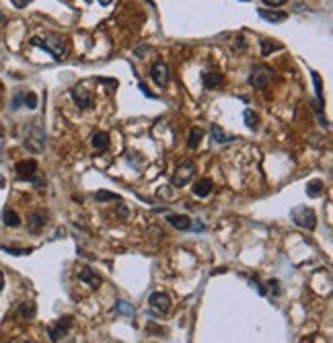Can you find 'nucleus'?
I'll return each instance as SVG.
<instances>
[{"label":"nucleus","mask_w":333,"mask_h":343,"mask_svg":"<svg viewBox=\"0 0 333 343\" xmlns=\"http://www.w3.org/2000/svg\"><path fill=\"white\" fill-rule=\"evenodd\" d=\"M3 222H5L7 226H11V228H17V226L21 224V218H19V214H17L15 210L7 208V210L3 212Z\"/></svg>","instance_id":"obj_21"},{"label":"nucleus","mask_w":333,"mask_h":343,"mask_svg":"<svg viewBox=\"0 0 333 343\" xmlns=\"http://www.w3.org/2000/svg\"><path fill=\"white\" fill-rule=\"evenodd\" d=\"M148 304H150V308L154 313L164 315V313H169V308H171V298L166 296L164 292H152L150 298H148Z\"/></svg>","instance_id":"obj_7"},{"label":"nucleus","mask_w":333,"mask_h":343,"mask_svg":"<svg viewBox=\"0 0 333 343\" xmlns=\"http://www.w3.org/2000/svg\"><path fill=\"white\" fill-rule=\"evenodd\" d=\"M193 175H196V165H193L191 161H183V163L175 169V173L171 175V185H173V187H183V185H187V183L191 181Z\"/></svg>","instance_id":"obj_6"},{"label":"nucleus","mask_w":333,"mask_h":343,"mask_svg":"<svg viewBox=\"0 0 333 343\" xmlns=\"http://www.w3.org/2000/svg\"><path fill=\"white\" fill-rule=\"evenodd\" d=\"M257 15H259L263 21H267V23H282V21L288 19V15L282 13V11H265V9H259Z\"/></svg>","instance_id":"obj_17"},{"label":"nucleus","mask_w":333,"mask_h":343,"mask_svg":"<svg viewBox=\"0 0 333 343\" xmlns=\"http://www.w3.org/2000/svg\"><path fill=\"white\" fill-rule=\"evenodd\" d=\"M3 185H5V179H3V177H0V187H3Z\"/></svg>","instance_id":"obj_40"},{"label":"nucleus","mask_w":333,"mask_h":343,"mask_svg":"<svg viewBox=\"0 0 333 343\" xmlns=\"http://www.w3.org/2000/svg\"><path fill=\"white\" fill-rule=\"evenodd\" d=\"M91 144H93V148H95L97 152H105V150L109 148V134H107V132H97V134H93Z\"/></svg>","instance_id":"obj_15"},{"label":"nucleus","mask_w":333,"mask_h":343,"mask_svg":"<svg viewBox=\"0 0 333 343\" xmlns=\"http://www.w3.org/2000/svg\"><path fill=\"white\" fill-rule=\"evenodd\" d=\"M25 146L31 150V152H41L45 148V132L43 128L39 126V121H33L31 128H29V134H27V140H25Z\"/></svg>","instance_id":"obj_2"},{"label":"nucleus","mask_w":333,"mask_h":343,"mask_svg":"<svg viewBox=\"0 0 333 343\" xmlns=\"http://www.w3.org/2000/svg\"><path fill=\"white\" fill-rule=\"evenodd\" d=\"M210 134H212V140L214 142H218V144H229V142H233V140H237L235 136H229L225 130H222L218 123H212L210 126Z\"/></svg>","instance_id":"obj_16"},{"label":"nucleus","mask_w":333,"mask_h":343,"mask_svg":"<svg viewBox=\"0 0 333 343\" xmlns=\"http://www.w3.org/2000/svg\"><path fill=\"white\" fill-rule=\"evenodd\" d=\"M116 343H122V341H116Z\"/></svg>","instance_id":"obj_41"},{"label":"nucleus","mask_w":333,"mask_h":343,"mask_svg":"<svg viewBox=\"0 0 333 343\" xmlns=\"http://www.w3.org/2000/svg\"><path fill=\"white\" fill-rule=\"evenodd\" d=\"M212 187H214V183L210 179H200L193 185V193L198 195V198H208V195L212 193Z\"/></svg>","instance_id":"obj_18"},{"label":"nucleus","mask_w":333,"mask_h":343,"mask_svg":"<svg viewBox=\"0 0 333 343\" xmlns=\"http://www.w3.org/2000/svg\"><path fill=\"white\" fill-rule=\"evenodd\" d=\"M249 284H251V286H253V288H255V290L261 294V296H265V288H263L259 282H255V279H249Z\"/></svg>","instance_id":"obj_31"},{"label":"nucleus","mask_w":333,"mask_h":343,"mask_svg":"<svg viewBox=\"0 0 333 343\" xmlns=\"http://www.w3.org/2000/svg\"><path fill=\"white\" fill-rule=\"evenodd\" d=\"M11 3H13L17 9H25L27 5H31V3H33V0H11Z\"/></svg>","instance_id":"obj_30"},{"label":"nucleus","mask_w":333,"mask_h":343,"mask_svg":"<svg viewBox=\"0 0 333 343\" xmlns=\"http://www.w3.org/2000/svg\"><path fill=\"white\" fill-rule=\"evenodd\" d=\"M300 343H313V339H311V337H304V339H302Z\"/></svg>","instance_id":"obj_38"},{"label":"nucleus","mask_w":333,"mask_h":343,"mask_svg":"<svg viewBox=\"0 0 333 343\" xmlns=\"http://www.w3.org/2000/svg\"><path fill=\"white\" fill-rule=\"evenodd\" d=\"M243 3H247V0H243Z\"/></svg>","instance_id":"obj_43"},{"label":"nucleus","mask_w":333,"mask_h":343,"mask_svg":"<svg viewBox=\"0 0 333 343\" xmlns=\"http://www.w3.org/2000/svg\"><path fill=\"white\" fill-rule=\"evenodd\" d=\"M31 45L43 47V50L49 52L55 60H60V58L66 54V41H64V37L55 35V33H51V35H47V37H43V39L33 37V39H31Z\"/></svg>","instance_id":"obj_1"},{"label":"nucleus","mask_w":333,"mask_h":343,"mask_svg":"<svg viewBox=\"0 0 333 343\" xmlns=\"http://www.w3.org/2000/svg\"><path fill=\"white\" fill-rule=\"evenodd\" d=\"M13 343H27V341H25V339H15Z\"/></svg>","instance_id":"obj_39"},{"label":"nucleus","mask_w":333,"mask_h":343,"mask_svg":"<svg viewBox=\"0 0 333 343\" xmlns=\"http://www.w3.org/2000/svg\"><path fill=\"white\" fill-rule=\"evenodd\" d=\"M243 119H245V123H247V128L249 130H257V126H259V117H257V113L253 111V109H245L243 111Z\"/></svg>","instance_id":"obj_22"},{"label":"nucleus","mask_w":333,"mask_h":343,"mask_svg":"<svg viewBox=\"0 0 333 343\" xmlns=\"http://www.w3.org/2000/svg\"><path fill=\"white\" fill-rule=\"evenodd\" d=\"M267 286H269V290L273 292V296H280V294H282V290H280V282H277V279H269V282H267Z\"/></svg>","instance_id":"obj_28"},{"label":"nucleus","mask_w":333,"mask_h":343,"mask_svg":"<svg viewBox=\"0 0 333 343\" xmlns=\"http://www.w3.org/2000/svg\"><path fill=\"white\" fill-rule=\"evenodd\" d=\"M202 84H204L208 90L220 88L222 84H225V76L218 74V72H204V74H202Z\"/></svg>","instance_id":"obj_13"},{"label":"nucleus","mask_w":333,"mask_h":343,"mask_svg":"<svg viewBox=\"0 0 333 343\" xmlns=\"http://www.w3.org/2000/svg\"><path fill=\"white\" fill-rule=\"evenodd\" d=\"M148 3H152V0H148Z\"/></svg>","instance_id":"obj_42"},{"label":"nucleus","mask_w":333,"mask_h":343,"mask_svg":"<svg viewBox=\"0 0 333 343\" xmlns=\"http://www.w3.org/2000/svg\"><path fill=\"white\" fill-rule=\"evenodd\" d=\"M166 222H169L175 230H191V218L189 216H183V214H171L169 218H166Z\"/></svg>","instance_id":"obj_14"},{"label":"nucleus","mask_w":333,"mask_h":343,"mask_svg":"<svg viewBox=\"0 0 333 343\" xmlns=\"http://www.w3.org/2000/svg\"><path fill=\"white\" fill-rule=\"evenodd\" d=\"M78 279H80V282H85L87 286H91L93 290H97V288L103 284V277H101L97 271H93L91 267H82V269H80V273H78Z\"/></svg>","instance_id":"obj_11"},{"label":"nucleus","mask_w":333,"mask_h":343,"mask_svg":"<svg viewBox=\"0 0 333 343\" xmlns=\"http://www.w3.org/2000/svg\"><path fill=\"white\" fill-rule=\"evenodd\" d=\"M72 99L76 101V105H78L80 109H89V107L93 105V92L78 84V86L72 88Z\"/></svg>","instance_id":"obj_10"},{"label":"nucleus","mask_w":333,"mask_h":343,"mask_svg":"<svg viewBox=\"0 0 333 343\" xmlns=\"http://www.w3.org/2000/svg\"><path fill=\"white\" fill-rule=\"evenodd\" d=\"M148 52V45H144V47H136V56H144Z\"/></svg>","instance_id":"obj_35"},{"label":"nucleus","mask_w":333,"mask_h":343,"mask_svg":"<svg viewBox=\"0 0 333 343\" xmlns=\"http://www.w3.org/2000/svg\"><path fill=\"white\" fill-rule=\"evenodd\" d=\"M290 216H292V222H294L296 226L304 228V230H313V228L317 226V216H315V212H313L311 208H307V206L294 208Z\"/></svg>","instance_id":"obj_4"},{"label":"nucleus","mask_w":333,"mask_h":343,"mask_svg":"<svg viewBox=\"0 0 333 343\" xmlns=\"http://www.w3.org/2000/svg\"><path fill=\"white\" fill-rule=\"evenodd\" d=\"M273 78V70L265 64H257L251 68V74H249V84L253 88H265L269 84V80Z\"/></svg>","instance_id":"obj_3"},{"label":"nucleus","mask_w":333,"mask_h":343,"mask_svg":"<svg viewBox=\"0 0 333 343\" xmlns=\"http://www.w3.org/2000/svg\"><path fill=\"white\" fill-rule=\"evenodd\" d=\"M273 50H282V43H273L271 39H261V54L269 56Z\"/></svg>","instance_id":"obj_23"},{"label":"nucleus","mask_w":333,"mask_h":343,"mask_svg":"<svg viewBox=\"0 0 333 343\" xmlns=\"http://www.w3.org/2000/svg\"><path fill=\"white\" fill-rule=\"evenodd\" d=\"M114 0H99V5H103V7H107V5H111Z\"/></svg>","instance_id":"obj_37"},{"label":"nucleus","mask_w":333,"mask_h":343,"mask_svg":"<svg viewBox=\"0 0 333 343\" xmlns=\"http://www.w3.org/2000/svg\"><path fill=\"white\" fill-rule=\"evenodd\" d=\"M7 253H11V255H17V257H21V255H29L31 251L29 249H11V247H3Z\"/></svg>","instance_id":"obj_29"},{"label":"nucleus","mask_w":333,"mask_h":343,"mask_svg":"<svg viewBox=\"0 0 333 343\" xmlns=\"http://www.w3.org/2000/svg\"><path fill=\"white\" fill-rule=\"evenodd\" d=\"M263 3H265L267 7H282L286 0H263Z\"/></svg>","instance_id":"obj_33"},{"label":"nucleus","mask_w":333,"mask_h":343,"mask_svg":"<svg viewBox=\"0 0 333 343\" xmlns=\"http://www.w3.org/2000/svg\"><path fill=\"white\" fill-rule=\"evenodd\" d=\"M15 171H17V177L21 181H35V177H37V163L35 161H21V163H17Z\"/></svg>","instance_id":"obj_9"},{"label":"nucleus","mask_w":333,"mask_h":343,"mask_svg":"<svg viewBox=\"0 0 333 343\" xmlns=\"http://www.w3.org/2000/svg\"><path fill=\"white\" fill-rule=\"evenodd\" d=\"M23 105L27 109H35L37 107V95L35 92H23Z\"/></svg>","instance_id":"obj_25"},{"label":"nucleus","mask_w":333,"mask_h":343,"mask_svg":"<svg viewBox=\"0 0 333 343\" xmlns=\"http://www.w3.org/2000/svg\"><path fill=\"white\" fill-rule=\"evenodd\" d=\"M323 189H325V185L319 179H313V181L307 183V195L309 198H319V195H323Z\"/></svg>","instance_id":"obj_19"},{"label":"nucleus","mask_w":333,"mask_h":343,"mask_svg":"<svg viewBox=\"0 0 333 343\" xmlns=\"http://www.w3.org/2000/svg\"><path fill=\"white\" fill-rule=\"evenodd\" d=\"M95 200L97 202H109V200H120V195H116V193H109V191H97L95 193Z\"/></svg>","instance_id":"obj_27"},{"label":"nucleus","mask_w":333,"mask_h":343,"mask_svg":"<svg viewBox=\"0 0 333 343\" xmlns=\"http://www.w3.org/2000/svg\"><path fill=\"white\" fill-rule=\"evenodd\" d=\"M45 212H41V210H37V212H33L31 216H29V222H27V230L31 232V234H37V232H41L43 230V226H45Z\"/></svg>","instance_id":"obj_12"},{"label":"nucleus","mask_w":333,"mask_h":343,"mask_svg":"<svg viewBox=\"0 0 333 343\" xmlns=\"http://www.w3.org/2000/svg\"><path fill=\"white\" fill-rule=\"evenodd\" d=\"M116 310H118L120 315H128L130 319L134 317V308H132V306H130L126 300H118V304H116Z\"/></svg>","instance_id":"obj_26"},{"label":"nucleus","mask_w":333,"mask_h":343,"mask_svg":"<svg viewBox=\"0 0 333 343\" xmlns=\"http://www.w3.org/2000/svg\"><path fill=\"white\" fill-rule=\"evenodd\" d=\"M150 78H152L160 88H164L166 84H169V66H166L162 60L156 62V64H152V68H150Z\"/></svg>","instance_id":"obj_8"},{"label":"nucleus","mask_w":333,"mask_h":343,"mask_svg":"<svg viewBox=\"0 0 333 343\" xmlns=\"http://www.w3.org/2000/svg\"><path fill=\"white\" fill-rule=\"evenodd\" d=\"M204 130L202 128H191V132H189V140H187V146L191 150H196L198 146H200V142H202V138H204Z\"/></svg>","instance_id":"obj_20"},{"label":"nucleus","mask_w":333,"mask_h":343,"mask_svg":"<svg viewBox=\"0 0 333 343\" xmlns=\"http://www.w3.org/2000/svg\"><path fill=\"white\" fill-rule=\"evenodd\" d=\"M35 304L33 302H23L21 306H19V315L23 317V319H33L35 317Z\"/></svg>","instance_id":"obj_24"},{"label":"nucleus","mask_w":333,"mask_h":343,"mask_svg":"<svg viewBox=\"0 0 333 343\" xmlns=\"http://www.w3.org/2000/svg\"><path fill=\"white\" fill-rule=\"evenodd\" d=\"M72 327H74V319H72L70 315H66V317L58 319L53 325L47 327V335H49V339H51L53 343H58L62 337H66V335L70 333Z\"/></svg>","instance_id":"obj_5"},{"label":"nucleus","mask_w":333,"mask_h":343,"mask_svg":"<svg viewBox=\"0 0 333 343\" xmlns=\"http://www.w3.org/2000/svg\"><path fill=\"white\" fill-rule=\"evenodd\" d=\"M140 90H142V92H144L146 97H150V99H154V95H152V92L148 90V86H146V84H140Z\"/></svg>","instance_id":"obj_34"},{"label":"nucleus","mask_w":333,"mask_h":343,"mask_svg":"<svg viewBox=\"0 0 333 343\" xmlns=\"http://www.w3.org/2000/svg\"><path fill=\"white\" fill-rule=\"evenodd\" d=\"M3 288H5V273L0 271V290H3Z\"/></svg>","instance_id":"obj_36"},{"label":"nucleus","mask_w":333,"mask_h":343,"mask_svg":"<svg viewBox=\"0 0 333 343\" xmlns=\"http://www.w3.org/2000/svg\"><path fill=\"white\" fill-rule=\"evenodd\" d=\"M118 218H120V220L128 218V208H126V206H118Z\"/></svg>","instance_id":"obj_32"}]
</instances>
